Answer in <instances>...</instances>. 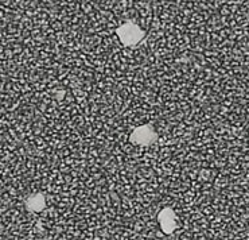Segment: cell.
I'll return each mask as SVG.
<instances>
[{
  "mask_svg": "<svg viewBox=\"0 0 249 240\" xmlns=\"http://www.w3.org/2000/svg\"><path fill=\"white\" fill-rule=\"evenodd\" d=\"M119 36L123 43L125 45H135L143 37V31L136 27L135 24H124L119 29Z\"/></svg>",
  "mask_w": 249,
  "mask_h": 240,
  "instance_id": "1",
  "label": "cell"
},
{
  "mask_svg": "<svg viewBox=\"0 0 249 240\" xmlns=\"http://www.w3.org/2000/svg\"><path fill=\"white\" fill-rule=\"evenodd\" d=\"M159 222L162 225V229L166 234H171L175 229V219L174 212L170 209H164V211L159 215Z\"/></svg>",
  "mask_w": 249,
  "mask_h": 240,
  "instance_id": "3",
  "label": "cell"
},
{
  "mask_svg": "<svg viewBox=\"0 0 249 240\" xmlns=\"http://www.w3.org/2000/svg\"><path fill=\"white\" fill-rule=\"evenodd\" d=\"M157 135L150 129V127H140L131 136L133 143H140V145H150L155 141Z\"/></svg>",
  "mask_w": 249,
  "mask_h": 240,
  "instance_id": "2",
  "label": "cell"
},
{
  "mask_svg": "<svg viewBox=\"0 0 249 240\" xmlns=\"http://www.w3.org/2000/svg\"><path fill=\"white\" fill-rule=\"evenodd\" d=\"M27 206H29V209L35 212L43 209V206H45V199H43V196L42 194H36V196L30 197L27 200Z\"/></svg>",
  "mask_w": 249,
  "mask_h": 240,
  "instance_id": "4",
  "label": "cell"
}]
</instances>
